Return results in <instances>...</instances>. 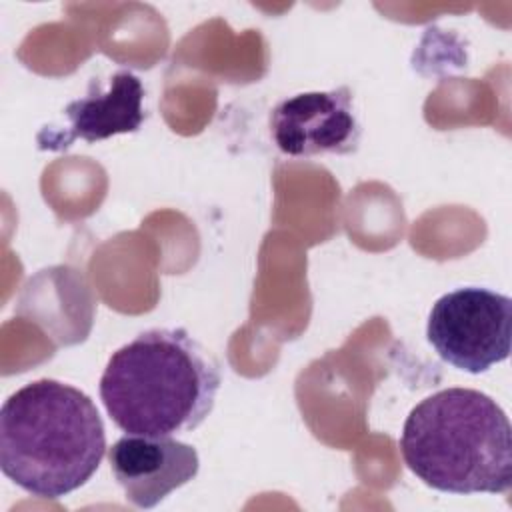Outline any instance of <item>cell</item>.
<instances>
[{
	"mask_svg": "<svg viewBox=\"0 0 512 512\" xmlns=\"http://www.w3.org/2000/svg\"><path fill=\"white\" fill-rule=\"evenodd\" d=\"M214 356L184 328H152L118 348L100 376V400L126 434L198 428L220 390Z\"/></svg>",
	"mask_w": 512,
	"mask_h": 512,
	"instance_id": "obj_1",
	"label": "cell"
},
{
	"mask_svg": "<svg viewBox=\"0 0 512 512\" xmlns=\"http://www.w3.org/2000/svg\"><path fill=\"white\" fill-rule=\"evenodd\" d=\"M106 452L104 422L88 394L40 378L0 410V468L24 492L58 500L84 486Z\"/></svg>",
	"mask_w": 512,
	"mask_h": 512,
	"instance_id": "obj_2",
	"label": "cell"
},
{
	"mask_svg": "<svg viewBox=\"0 0 512 512\" xmlns=\"http://www.w3.org/2000/svg\"><path fill=\"white\" fill-rule=\"evenodd\" d=\"M400 450L426 486L448 494H504L512 484V428L494 398L446 388L408 414Z\"/></svg>",
	"mask_w": 512,
	"mask_h": 512,
	"instance_id": "obj_3",
	"label": "cell"
},
{
	"mask_svg": "<svg viewBox=\"0 0 512 512\" xmlns=\"http://www.w3.org/2000/svg\"><path fill=\"white\" fill-rule=\"evenodd\" d=\"M426 338L446 364L486 372L510 356L512 300L480 286L446 292L430 310Z\"/></svg>",
	"mask_w": 512,
	"mask_h": 512,
	"instance_id": "obj_4",
	"label": "cell"
},
{
	"mask_svg": "<svg viewBox=\"0 0 512 512\" xmlns=\"http://www.w3.org/2000/svg\"><path fill=\"white\" fill-rule=\"evenodd\" d=\"M360 122L346 86L294 94L270 112V136L294 158L350 154L360 144Z\"/></svg>",
	"mask_w": 512,
	"mask_h": 512,
	"instance_id": "obj_5",
	"label": "cell"
},
{
	"mask_svg": "<svg viewBox=\"0 0 512 512\" xmlns=\"http://www.w3.org/2000/svg\"><path fill=\"white\" fill-rule=\"evenodd\" d=\"M110 470L126 500L154 508L170 492L190 482L200 468L198 452L172 436L126 434L108 448Z\"/></svg>",
	"mask_w": 512,
	"mask_h": 512,
	"instance_id": "obj_6",
	"label": "cell"
},
{
	"mask_svg": "<svg viewBox=\"0 0 512 512\" xmlns=\"http://www.w3.org/2000/svg\"><path fill=\"white\" fill-rule=\"evenodd\" d=\"M144 86L130 70H118L110 76L108 88L92 78L88 92L66 104V126H46L38 132L40 150H66L76 140L88 144L116 134L136 132L144 122Z\"/></svg>",
	"mask_w": 512,
	"mask_h": 512,
	"instance_id": "obj_7",
	"label": "cell"
}]
</instances>
